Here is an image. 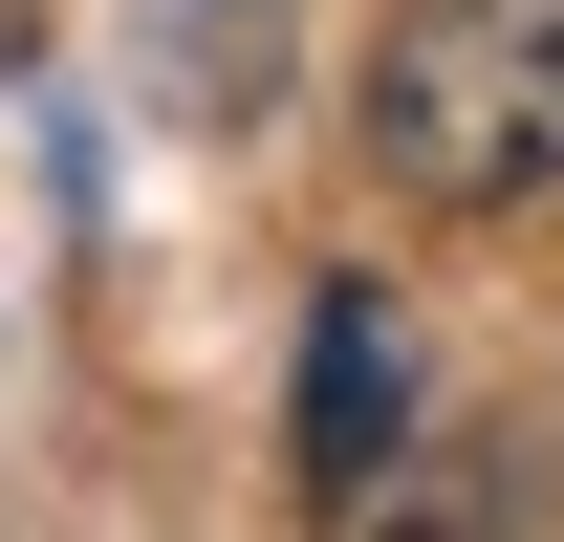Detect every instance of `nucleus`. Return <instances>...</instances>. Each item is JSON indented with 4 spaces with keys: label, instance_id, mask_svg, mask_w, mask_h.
Listing matches in <instances>:
<instances>
[{
    "label": "nucleus",
    "instance_id": "f257e3e1",
    "mask_svg": "<svg viewBox=\"0 0 564 542\" xmlns=\"http://www.w3.org/2000/svg\"><path fill=\"white\" fill-rule=\"evenodd\" d=\"M369 174L413 217H543L564 196V0H391Z\"/></svg>",
    "mask_w": 564,
    "mask_h": 542
},
{
    "label": "nucleus",
    "instance_id": "f03ea898",
    "mask_svg": "<svg viewBox=\"0 0 564 542\" xmlns=\"http://www.w3.org/2000/svg\"><path fill=\"white\" fill-rule=\"evenodd\" d=\"M391 434H413V347H391V304H369V282H326V304H304V391H282V456H304V499L348 521L369 477H391Z\"/></svg>",
    "mask_w": 564,
    "mask_h": 542
}]
</instances>
